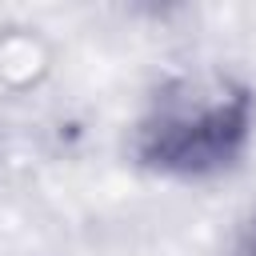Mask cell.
Returning a JSON list of instances; mask_svg holds the SVG:
<instances>
[{
	"label": "cell",
	"instance_id": "7a4b0ae2",
	"mask_svg": "<svg viewBox=\"0 0 256 256\" xmlns=\"http://www.w3.org/2000/svg\"><path fill=\"white\" fill-rule=\"evenodd\" d=\"M224 256H256V204H248L236 216L228 244H224Z\"/></svg>",
	"mask_w": 256,
	"mask_h": 256
},
{
	"label": "cell",
	"instance_id": "6da1fadb",
	"mask_svg": "<svg viewBox=\"0 0 256 256\" xmlns=\"http://www.w3.org/2000/svg\"><path fill=\"white\" fill-rule=\"evenodd\" d=\"M256 136V88L224 68L160 80L136 124L132 160L164 180H208L240 164Z\"/></svg>",
	"mask_w": 256,
	"mask_h": 256
}]
</instances>
